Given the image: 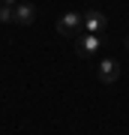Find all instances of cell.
Listing matches in <instances>:
<instances>
[{"mask_svg":"<svg viewBox=\"0 0 129 135\" xmlns=\"http://www.w3.org/2000/svg\"><path fill=\"white\" fill-rule=\"evenodd\" d=\"M33 18H36V6L33 3H15V24L27 27V24H33Z\"/></svg>","mask_w":129,"mask_h":135,"instance_id":"5","label":"cell"},{"mask_svg":"<svg viewBox=\"0 0 129 135\" xmlns=\"http://www.w3.org/2000/svg\"><path fill=\"white\" fill-rule=\"evenodd\" d=\"M0 21L3 24H15V6H3L0 3Z\"/></svg>","mask_w":129,"mask_h":135,"instance_id":"6","label":"cell"},{"mask_svg":"<svg viewBox=\"0 0 129 135\" xmlns=\"http://www.w3.org/2000/svg\"><path fill=\"white\" fill-rule=\"evenodd\" d=\"M102 48V36L99 33H78L75 36V54L78 57H93Z\"/></svg>","mask_w":129,"mask_h":135,"instance_id":"1","label":"cell"},{"mask_svg":"<svg viewBox=\"0 0 129 135\" xmlns=\"http://www.w3.org/2000/svg\"><path fill=\"white\" fill-rule=\"evenodd\" d=\"M57 33L60 36H78L81 33V12L78 9H69L57 18Z\"/></svg>","mask_w":129,"mask_h":135,"instance_id":"3","label":"cell"},{"mask_svg":"<svg viewBox=\"0 0 129 135\" xmlns=\"http://www.w3.org/2000/svg\"><path fill=\"white\" fill-rule=\"evenodd\" d=\"M0 3H3V6H15L18 0H0Z\"/></svg>","mask_w":129,"mask_h":135,"instance_id":"7","label":"cell"},{"mask_svg":"<svg viewBox=\"0 0 129 135\" xmlns=\"http://www.w3.org/2000/svg\"><path fill=\"white\" fill-rule=\"evenodd\" d=\"M96 78H99L102 84H114L117 78H120V63L114 57H105L99 66H96Z\"/></svg>","mask_w":129,"mask_h":135,"instance_id":"4","label":"cell"},{"mask_svg":"<svg viewBox=\"0 0 129 135\" xmlns=\"http://www.w3.org/2000/svg\"><path fill=\"white\" fill-rule=\"evenodd\" d=\"M105 15H102L99 9H87L81 12V33H99V36H105Z\"/></svg>","mask_w":129,"mask_h":135,"instance_id":"2","label":"cell"},{"mask_svg":"<svg viewBox=\"0 0 129 135\" xmlns=\"http://www.w3.org/2000/svg\"><path fill=\"white\" fill-rule=\"evenodd\" d=\"M126 48H129V36H126Z\"/></svg>","mask_w":129,"mask_h":135,"instance_id":"8","label":"cell"}]
</instances>
